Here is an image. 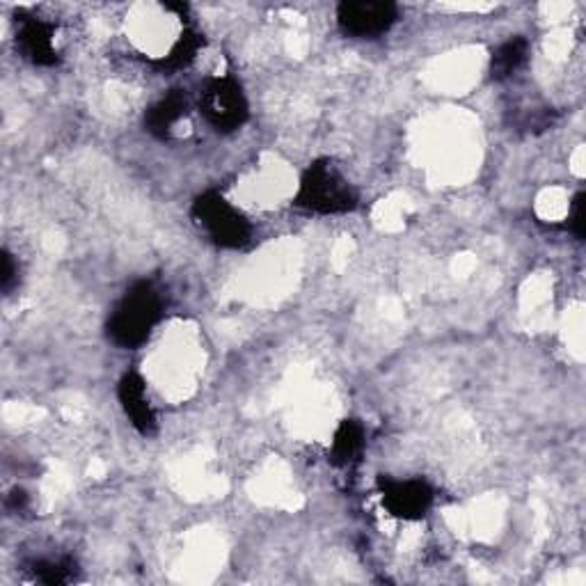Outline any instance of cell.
Masks as SVG:
<instances>
[{"instance_id": "obj_10", "label": "cell", "mask_w": 586, "mask_h": 586, "mask_svg": "<svg viewBox=\"0 0 586 586\" xmlns=\"http://www.w3.org/2000/svg\"><path fill=\"white\" fill-rule=\"evenodd\" d=\"M365 454V427L357 420H344L334 431L330 446V463L334 467H351Z\"/></svg>"}, {"instance_id": "obj_3", "label": "cell", "mask_w": 586, "mask_h": 586, "mask_svg": "<svg viewBox=\"0 0 586 586\" xmlns=\"http://www.w3.org/2000/svg\"><path fill=\"white\" fill-rule=\"evenodd\" d=\"M190 215L195 225L218 247L241 250L253 241V225H250V220L222 198L218 190H207L198 195L190 207Z\"/></svg>"}, {"instance_id": "obj_1", "label": "cell", "mask_w": 586, "mask_h": 586, "mask_svg": "<svg viewBox=\"0 0 586 586\" xmlns=\"http://www.w3.org/2000/svg\"><path fill=\"white\" fill-rule=\"evenodd\" d=\"M163 319V296L152 283H135L106 321L108 340L120 349H141Z\"/></svg>"}, {"instance_id": "obj_8", "label": "cell", "mask_w": 586, "mask_h": 586, "mask_svg": "<svg viewBox=\"0 0 586 586\" xmlns=\"http://www.w3.org/2000/svg\"><path fill=\"white\" fill-rule=\"evenodd\" d=\"M55 27L42 19H23L16 33V48L35 67H55L60 55L53 46Z\"/></svg>"}, {"instance_id": "obj_7", "label": "cell", "mask_w": 586, "mask_h": 586, "mask_svg": "<svg viewBox=\"0 0 586 586\" xmlns=\"http://www.w3.org/2000/svg\"><path fill=\"white\" fill-rule=\"evenodd\" d=\"M118 399L122 403V410L131 420L133 429L143 435H154L158 424H156V414L154 408L147 399V385L141 374L126 372L120 383H118Z\"/></svg>"}, {"instance_id": "obj_4", "label": "cell", "mask_w": 586, "mask_h": 586, "mask_svg": "<svg viewBox=\"0 0 586 586\" xmlns=\"http://www.w3.org/2000/svg\"><path fill=\"white\" fill-rule=\"evenodd\" d=\"M200 113L218 133L239 131L250 118L241 82L234 76L209 78L200 92Z\"/></svg>"}, {"instance_id": "obj_15", "label": "cell", "mask_w": 586, "mask_h": 586, "mask_svg": "<svg viewBox=\"0 0 586 586\" xmlns=\"http://www.w3.org/2000/svg\"><path fill=\"white\" fill-rule=\"evenodd\" d=\"M16 266H14V259L12 255L8 253V250H3V273H0V287H3V291H10L16 283Z\"/></svg>"}, {"instance_id": "obj_16", "label": "cell", "mask_w": 586, "mask_h": 586, "mask_svg": "<svg viewBox=\"0 0 586 586\" xmlns=\"http://www.w3.org/2000/svg\"><path fill=\"white\" fill-rule=\"evenodd\" d=\"M5 507H8L10 511H14V513H21V511H25V509H27V495H25V490H21V488H14V490L8 495Z\"/></svg>"}, {"instance_id": "obj_14", "label": "cell", "mask_w": 586, "mask_h": 586, "mask_svg": "<svg viewBox=\"0 0 586 586\" xmlns=\"http://www.w3.org/2000/svg\"><path fill=\"white\" fill-rule=\"evenodd\" d=\"M584 207H586V192L579 190L575 198H573V204H571V213H568V230L575 234V239H584L586 234V213H584Z\"/></svg>"}, {"instance_id": "obj_6", "label": "cell", "mask_w": 586, "mask_h": 586, "mask_svg": "<svg viewBox=\"0 0 586 586\" xmlns=\"http://www.w3.org/2000/svg\"><path fill=\"white\" fill-rule=\"evenodd\" d=\"M378 490L383 507L389 511V516H395L406 522H414L427 518V513L433 507V488L422 482V479H406V482H395V479H378Z\"/></svg>"}, {"instance_id": "obj_9", "label": "cell", "mask_w": 586, "mask_h": 586, "mask_svg": "<svg viewBox=\"0 0 586 586\" xmlns=\"http://www.w3.org/2000/svg\"><path fill=\"white\" fill-rule=\"evenodd\" d=\"M188 115V97L184 90H170L163 99H158L154 106L147 108L145 113V129L158 137V141H165L170 137L173 126Z\"/></svg>"}, {"instance_id": "obj_13", "label": "cell", "mask_w": 586, "mask_h": 586, "mask_svg": "<svg viewBox=\"0 0 586 586\" xmlns=\"http://www.w3.org/2000/svg\"><path fill=\"white\" fill-rule=\"evenodd\" d=\"M76 562L71 556H60V560H37L31 564V575L35 582L48 584V586H63L76 579Z\"/></svg>"}, {"instance_id": "obj_12", "label": "cell", "mask_w": 586, "mask_h": 586, "mask_svg": "<svg viewBox=\"0 0 586 586\" xmlns=\"http://www.w3.org/2000/svg\"><path fill=\"white\" fill-rule=\"evenodd\" d=\"M204 35L195 31V27H184V33L179 35V40L175 42V46L170 48V53L165 55V58L158 63L163 69L167 71H177L188 67L195 58H198L200 48L204 46Z\"/></svg>"}, {"instance_id": "obj_2", "label": "cell", "mask_w": 586, "mask_h": 586, "mask_svg": "<svg viewBox=\"0 0 586 586\" xmlns=\"http://www.w3.org/2000/svg\"><path fill=\"white\" fill-rule=\"evenodd\" d=\"M357 202L355 188L330 158H317L307 165L294 198V207L319 215L351 213L357 209Z\"/></svg>"}, {"instance_id": "obj_11", "label": "cell", "mask_w": 586, "mask_h": 586, "mask_svg": "<svg viewBox=\"0 0 586 586\" xmlns=\"http://www.w3.org/2000/svg\"><path fill=\"white\" fill-rule=\"evenodd\" d=\"M529 58V42L524 37H511L493 51L490 76L493 80H505L513 76Z\"/></svg>"}, {"instance_id": "obj_5", "label": "cell", "mask_w": 586, "mask_h": 586, "mask_svg": "<svg viewBox=\"0 0 586 586\" xmlns=\"http://www.w3.org/2000/svg\"><path fill=\"white\" fill-rule=\"evenodd\" d=\"M399 19V8L389 0H344L338 5L340 31L355 40L385 35Z\"/></svg>"}]
</instances>
